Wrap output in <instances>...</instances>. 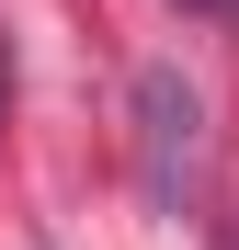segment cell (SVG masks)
<instances>
[{
  "label": "cell",
  "instance_id": "cell-1",
  "mask_svg": "<svg viewBox=\"0 0 239 250\" xmlns=\"http://www.w3.org/2000/svg\"><path fill=\"white\" fill-rule=\"evenodd\" d=\"M194 12H239V0H194Z\"/></svg>",
  "mask_w": 239,
  "mask_h": 250
},
{
  "label": "cell",
  "instance_id": "cell-2",
  "mask_svg": "<svg viewBox=\"0 0 239 250\" xmlns=\"http://www.w3.org/2000/svg\"><path fill=\"white\" fill-rule=\"evenodd\" d=\"M0 91H12V68H0Z\"/></svg>",
  "mask_w": 239,
  "mask_h": 250
}]
</instances>
